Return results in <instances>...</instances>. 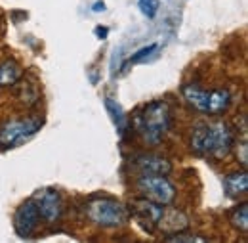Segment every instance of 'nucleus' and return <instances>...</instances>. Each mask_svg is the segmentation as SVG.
Listing matches in <instances>:
<instances>
[{"label":"nucleus","instance_id":"obj_11","mask_svg":"<svg viewBox=\"0 0 248 243\" xmlns=\"http://www.w3.org/2000/svg\"><path fill=\"white\" fill-rule=\"evenodd\" d=\"M208 94L210 90L199 87V85H187L184 87V98L186 102L197 111L201 113H206V105H208Z\"/></svg>","mask_w":248,"mask_h":243},{"label":"nucleus","instance_id":"obj_13","mask_svg":"<svg viewBox=\"0 0 248 243\" xmlns=\"http://www.w3.org/2000/svg\"><path fill=\"white\" fill-rule=\"evenodd\" d=\"M231 104V94L225 88H216L208 94V105H206V115H219L227 111Z\"/></svg>","mask_w":248,"mask_h":243},{"label":"nucleus","instance_id":"obj_20","mask_svg":"<svg viewBox=\"0 0 248 243\" xmlns=\"http://www.w3.org/2000/svg\"><path fill=\"white\" fill-rule=\"evenodd\" d=\"M166 242H197V243H202V242H206V240H204V238H201V236H180V234H178V236H174V234H172V236H168V238H166Z\"/></svg>","mask_w":248,"mask_h":243},{"label":"nucleus","instance_id":"obj_5","mask_svg":"<svg viewBox=\"0 0 248 243\" xmlns=\"http://www.w3.org/2000/svg\"><path fill=\"white\" fill-rule=\"evenodd\" d=\"M235 146V136L229 124L221 121L210 122L208 124V134H206V155H214L216 159L227 157Z\"/></svg>","mask_w":248,"mask_h":243},{"label":"nucleus","instance_id":"obj_12","mask_svg":"<svg viewBox=\"0 0 248 243\" xmlns=\"http://www.w3.org/2000/svg\"><path fill=\"white\" fill-rule=\"evenodd\" d=\"M223 188H225V193L229 197H241L248 191V174L243 171V173H233L229 176H225L223 180Z\"/></svg>","mask_w":248,"mask_h":243},{"label":"nucleus","instance_id":"obj_1","mask_svg":"<svg viewBox=\"0 0 248 243\" xmlns=\"http://www.w3.org/2000/svg\"><path fill=\"white\" fill-rule=\"evenodd\" d=\"M172 126V113L166 102H151L134 115V128L147 146H158Z\"/></svg>","mask_w":248,"mask_h":243},{"label":"nucleus","instance_id":"obj_18","mask_svg":"<svg viewBox=\"0 0 248 243\" xmlns=\"http://www.w3.org/2000/svg\"><path fill=\"white\" fill-rule=\"evenodd\" d=\"M138 6H140V10H141V14L145 16V17H149V19H153L156 16V12H158V0H138Z\"/></svg>","mask_w":248,"mask_h":243},{"label":"nucleus","instance_id":"obj_9","mask_svg":"<svg viewBox=\"0 0 248 243\" xmlns=\"http://www.w3.org/2000/svg\"><path fill=\"white\" fill-rule=\"evenodd\" d=\"M134 169H138V173H141V174H160V176H166V174L172 173V163L166 157H162V155L141 153V155H136Z\"/></svg>","mask_w":248,"mask_h":243},{"label":"nucleus","instance_id":"obj_2","mask_svg":"<svg viewBox=\"0 0 248 243\" xmlns=\"http://www.w3.org/2000/svg\"><path fill=\"white\" fill-rule=\"evenodd\" d=\"M86 216L101 228H121L130 220V209L111 197H97L88 201Z\"/></svg>","mask_w":248,"mask_h":243},{"label":"nucleus","instance_id":"obj_22","mask_svg":"<svg viewBox=\"0 0 248 243\" xmlns=\"http://www.w3.org/2000/svg\"><path fill=\"white\" fill-rule=\"evenodd\" d=\"M92 10L93 12H103V10H105V4H103V2H95L92 6Z\"/></svg>","mask_w":248,"mask_h":243},{"label":"nucleus","instance_id":"obj_17","mask_svg":"<svg viewBox=\"0 0 248 243\" xmlns=\"http://www.w3.org/2000/svg\"><path fill=\"white\" fill-rule=\"evenodd\" d=\"M231 224L241 230V232H248V203H243L241 207H237L233 213H231Z\"/></svg>","mask_w":248,"mask_h":243},{"label":"nucleus","instance_id":"obj_15","mask_svg":"<svg viewBox=\"0 0 248 243\" xmlns=\"http://www.w3.org/2000/svg\"><path fill=\"white\" fill-rule=\"evenodd\" d=\"M206 134H208V122L197 124L191 134V148L197 155H206Z\"/></svg>","mask_w":248,"mask_h":243},{"label":"nucleus","instance_id":"obj_10","mask_svg":"<svg viewBox=\"0 0 248 243\" xmlns=\"http://www.w3.org/2000/svg\"><path fill=\"white\" fill-rule=\"evenodd\" d=\"M168 207V205H166ZM189 228V218L187 214H184L182 211L174 209V207H168L162 211V216L156 224V230H160L162 234L166 236H172V234H182L184 230Z\"/></svg>","mask_w":248,"mask_h":243},{"label":"nucleus","instance_id":"obj_14","mask_svg":"<svg viewBox=\"0 0 248 243\" xmlns=\"http://www.w3.org/2000/svg\"><path fill=\"white\" fill-rule=\"evenodd\" d=\"M21 77V69L16 61H2L0 63V88L4 87H12L19 81Z\"/></svg>","mask_w":248,"mask_h":243},{"label":"nucleus","instance_id":"obj_7","mask_svg":"<svg viewBox=\"0 0 248 243\" xmlns=\"http://www.w3.org/2000/svg\"><path fill=\"white\" fill-rule=\"evenodd\" d=\"M38 222H40V213L32 199L21 203L14 214V230L19 238H31L34 230L38 228Z\"/></svg>","mask_w":248,"mask_h":243},{"label":"nucleus","instance_id":"obj_21","mask_svg":"<svg viewBox=\"0 0 248 243\" xmlns=\"http://www.w3.org/2000/svg\"><path fill=\"white\" fill-rule=\"evenodd\" d=\"M107 33H109L107 27H95V36H97V38H105Z\"/></svg>","mask_w":248,"mask_h":243},{"label":"nucleus","instance_id":"obj_3","mask_svg":"<svg viewBox=\"0 0 248 243\" xmlns=\"http://www.w3.org/2000/svg\"><path fill=\"white\" fill-rule=\"evenodd\" d=\"M138 190L143 197L155 201L158 205H172L176 199V188L166 176L160 174H141V178H138Z\"/></svg>","mask_w":248,"mask_h":243},{"label":"nucleus","instance_id":"obj_16","mask_svg":"<svg viewBox=\"0 0 248 243\" xmlns=\"http://www.w3.org/2000/svg\"><path fill=\"white\" fill-rule=\"evenodd\" d=\"M105 107H107L111 119H113V122H115L119 134H123L124 128H126V115H124L123 107H121L115 100H111V98H105Z\"/></svg>","mask_w":248,"mask_h":243},{"label":"nucleus","instance_id":"obj_8","mask_svg":"<svg viewBox=\"0 0 248 243\" xmlns=\"http://www.w3.org/2000/svg\"><path fill=\"white\" fill-rule=\"evenodd\" d=\"M38 213H40V218H44L46 222H56L60 220L63 211V201L62 195L52 190V188H46L42 191L36 193V201H34Z\"/></svg>","mask_w":248,"mask_h":243},{"label":"nucleus","instance_id":"obj_19","mask_svg":"<svg viewBox=\"0 0 248 243\" xmlns=\"http://www.w3.org/2000/svg\"><path fill=\"white\" fill-rule=\"evenodd\" d=\"M156 48H158V44H149V46H143V48H140L132 58H130V63H138V61H143L145 58H149L153 52H155Z\"/></svg>","mask_w":248,"mask_h":243},{"label":"nucleus","instance_id":"obj_6","mask_svg":"<svg viewBox=\"0 0 248 243\" xmlns=\"http://www.w3.org/2000/svg\"><path fill=\"white\" fill-rule=\"evenodd\" d=\"M162 211H164V205H158L155 201L143 197V199H136L132 203L130 216H134L138 220V224L145 232L153 234V232H156V224H158V220L162 216Z\"/></svg>","mask_w":248,"mask_h":243},{"label":"nucleus","instance_id":"obj_4","mask_svg":"<svg viewBox=\"0 0 248 243\" xmlns=\"http://www.w3.org/2000/svg\"><path fill=\"white\" fill-rule=\"evenodd\" d=\"M42 126L40 119H14V121L4 122L0 126V146L2 148H16L19 144H23L27 138H31L32 134H36Z\"/></svg>","mask_w":248,"mask_h":243}]
</instances>
